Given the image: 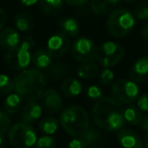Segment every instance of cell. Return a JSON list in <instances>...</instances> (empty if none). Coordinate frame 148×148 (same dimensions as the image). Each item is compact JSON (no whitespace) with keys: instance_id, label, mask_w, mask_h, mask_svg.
<instances>
[{"instance_id":"cell-28","label":"cell","mask_w":148,"mask_h":148,"mask_svg":"<svg viewBox=\"0 0 148 148\" xmlns=\"http://www.w3.org/2000/svg\"><path fill=\"white\" fill-rule=\"evenodd\" d=\"M134 15L140 21L148 19V0H140L134 7Z\"/></svg>"},{"instance_id":"cell-19","label":"cell","mask_w":148,"mask_h":148,"mask_svg":"<svg viewBox=\"0 0 148 148\" xmlns=\"http://www.w3.org/2000/svg\"><path fill=\"white\" fill-rule=\"evenodd\" d=\"M21 105H23V97L16 92H11L5 99L3 111L8 115H14L21 109Z\"/></svg>"},{"instance_id":"cell-9","label":"cell","mask_w":148,"mask_h":148,"mask_svg":"<svg viewBox=\"0 0 148 148\" xmlns=\"http://www.w3.org/2000/svg\"><path fill=\"white\" fill-rule=\"evenodd\" d=\"M71 55L77 62L86 63L93 62L97 58V48L95 42L88 38L81 37L76 39L70 47Z\"/></svg>"},{"instance_id":"cell-12","label":"cell","mask_w":148,"mask_h":148,"mask_svg":"<svg viewBox=\"0 0 148 148\" xmlns=\"http://www.w3.org/2000/svg\"><path fill=\"white\" fill-rule=\"evenodd\" d=\"M40 99H41L40 103L42 108L51 115L60 113L63 108V101L61 95L57 90L53 88L45 89Z\"/></svg>"},{"instance_id":"cell-25","label":"cell","mask_w":148,"mask_h":148,"mask_svg":"<svg viewBox=\"0 0 148 148\" xmlns=\"http://www.w3.org/2000/svg\"><path fill=\"white\" fill-rule=\"evenodd\" d=\"M14 23L19 32L32 31L35 27V21L33 16L27 12H19L14 16Z\"/></svg>"},{"instance_id":"cell-26","label":"cell","mask_w":148,"mask_h":148,"mask_svg":"<svg viewBox=\"0 0 148 148\" xmlns=\"http://www.w3.org/2000/svg\"><path fill=\"white\" fill-rule=\"evenodd\" d=\"M124 118L125 121L128 122L131 125H139L140 121L142 120V111L136 106H129L128 108H126L123 112Z\"/></svg>"},{"instance_id":"cell-29","label":"cell","mask_w":148,"mask_h":148,"mask_svg":"<svg viewBox=\"0 0 148 148\" xmlns=\"http://www.w3.org/2000/svg\"><path fill=\"white\" fill-rule=\"evenodd\" d=\"M57 140L52 135H44L37 140L33 148H56Z\"/></svg>"},{"instance_id":"cell-32","label":"cell","mask_w":148,"mask_h":148,"mask_svg":"<svg viewBox=\"0 0 148 148\" xmlns=\"http://www.w3.org/2000/svg\"><path fill=\"white\" fill-rule=\"evenodd\" d=\"M10 118L4 111H0V133H6L10 129Z\"/></svg>"},{"instance_id":"cell-10","label":"cell","mask_w":148,"mask_h":148,"mask_svg":"<svg viewBox=\"0 0 148 148\" xmlns=\"http://www.w3.org/2000/svg\"><path fill=\"white\" fill-rule=\"evenodd\" d=\"M71 47L68 36L63 33H56L49 38L47 42V52L54 59L63 57Z\"/></svg>"},{"instance_id":"cell-31","label":"cell","mask_w":148,"mask_h":148,"mask_svg":"<svg viewBox=\"0 0 148 148\" xmlns=\"http://www.w3.org/2000/svg\"><path fill=\"white\" fill-rule=\"evenodd\" d=\"M114 79H115V73L110 68H103L99 72V81L105 86L111 85L114 82Z\"/></svg>"},{"instance_id":"cell-5","label":"cell","mask_w":148,"mask_h":148,"mask_svg":"<svg viewBox=\"0 0 148 148\" xmlns=\"http://www.w3.org/2000/svg\"><path fill=\"white\" fill-rule=\"evenodd\" d=\"M8 132L9 142L14 148H33L38 140L35 129L27 122L14 124Z\"/></svg>"},{"instance_id":"cell-39","label":"cell","mask_w":148,"mask_h":148,"mask_svg":"<svg viewBox=\"0 0 148 148\" xmlns=\"http://www.w3.org/2000/svg\"><path fill=\"white\" fill-rule=\"evenodd\" d=\"M142 37H143V39L145 40V42L148 43V23L144 25L143 29H142Z\"/></svg>"},{"instance_id":"cell-24","label":"cell","mask_w":148,"mask_h":148,"mask_svg":"<svg viewBox=\"0 0 148 148\" xmlns=\"http://www.w3.org/2000/svg\"><path fill=\"white\" fill-rule=\"evenodd\" d=\"M99 73V66L93 62L82 63L76 70L77 76L81 79H91L95 78Z\"/></svg>"},{"instance_id":"cell-41","label":"cell","mask_w":148,"mask_h":148,"mask_svg":"<svg viewBox=\"0 0 148 148\" xmlns=\"http://www.w3.org/2000/svg\"><path fill=\"white\" fill-rule=\"evenodd\" d=\"M145 148H148V134L145 135Z\"/></svg>"},{"instance_id":"cell-11","label":"cell","mask_w":148,"mask_h":148,"mask_svg":"<svg viewBox=\"0 0 148 148\" xmlns=\"http://www.w3.org/2000/svg\"><path fill=\"white\" fill-rule=\"evenodd\" d=\"M103 142V137L101 132L95 128L89 130L80 137L74 138L68 144L69 148H99Z\"/></svg>"},{"instance_id":"cell-1","label":"cell","mask_w":148,"mask_h":148,"mask_svg":"<svg viewBox=\"0 0 148 148\" xmlns=\"http://www.w3.org/2000/svg\"><path fill=\"white\" fill-rule=\"evenodd\" d=\"M14 91L25 101H37L46 87V77L38 68H27L14 78Z\"/></svg>"},{"instance_id":"cell-8","label":"cell","mask_w":148,"mask_h":148,"mask_svg":"<svg viewBox=\"0 0 148 148\" xmlns=\"http://www.w3.org/2000/svg\"><path fill=\"white\" fill-rule=\"evenodd\" d=\"M124 48L118 43L112 41L105 42L97 49V59L99 64L103 68H111L117 65L124 57Z\"/></svg>"},{"instance_id":"cell-3","label":"cell","mask_w":148,"mask_h":148,"mask_svg":"<svg viewBox=\"0 0 148 148\" xmlns=\"http://www.w3.org/2000/svg\"><path fill=\"white\" fill-rule=\"evenodd\" d=\"M36 45V41L31 36H25L16 48L7 50L4 56L5 63L14 70L27 69L32 62L31 50Z\"/></svg>"},{"instance_id":"cell-40","label":"cell","mask_w":148,"mask_h":148,"mask_svg":"<svg viewBox=\"0 0 148 148\" xmlns=\"http://www.w3.org/2000/svg\"><path fill=\"white\" fill-rule=\"evenodd\" d=\"M6 146V138L4 133H0V148H5Z\"/></svg>"},{"instance_id":"cell-37","label":"cell","mask_w":148,"mask_h":148,"mask_svg":"<svg viewBox=\"0 0 148 148\" xmlns=\"http://www.w3.org/2000/svg\"><path fill=\"white\" fill-rule=\"evenodd\" d=\"M5 23H6V14L2 7H0V31L4 27Z\"/></svg>"},{"instance_id":"cell-4","label":"cell","mask_w":148,"mask_h":148,"mask_svg":"<svg viewBox=\"0 0 148 148\" xmlns=\"http://www.w3.org/2000/svg\"><path fill=\"white\" fill-rule=\"evenodd\" d=\"M135 27V17L129 10L120 8L113 11L107 21V29L114 38L127 36Z\"/></svg>"},{"instance_id":"cell-27","label":"cell","mask_w":148,"mask_h":148,"mask_svg":"<svg viewBox=\"0 0 148 148\" xmlns=\"http://www.w3.org/2000/svg\"><path fill=\"white\" fill-rule=\"evenodd\" d=\"M14 91V81L6 74H0V95H8Z\"/></svg>"},{"instance_id":"cell-23","label":"cell","mask_w":148,"mask_h":148,"mask_svg":"<svg viewBox=\"0 0 148 148\" xmlns=\"http://www.w3.org/2000/svg\"><path fill=\"white\" fill-rule=\"evenodd\" d=\"M60 126V122L58 119L52 116L44 117L39 123V129L45 135H54L58 131Z\"/></svg>"},{"instance_id":"cell-20","label":"cell","mask_w":148,"mask_h":148,"mask_svg":"<svg viewBox=\"0 0 148 148\" xmlns=\"http://www.w3.org/2000/svg\"><path fill=\"white\" fill-rule=\"evenodd\" d=\"M32 62L36 68L40 70H46L52 64V57L49 55L47 50L38 49L32 56Z\"/></svg>"},{"instance_id":"cell-34","label":"cell","mask_w":148,"mask_h":148,"mask_svg":"<svg viewBox=\"0 0 148 148\" xmlns=\"http://www.w3.org/2000/svg\"><path fill=\"white\" fill-rule=\"evenodd\" d=\"M137 107L142 112L148 113V92H145L138 97L137 99Z\"/></svg>"},{"instance_id":"cell-30","label":"cell","mask_w":148,"mask_h":148,"mask_svg":"<svg viewBox=\"0 0 148 148\" xmlns=\"http://www.w3.org/2000/svg\"><path fill=\"white\" fill-rule=\"evenodd\" d=\"M67 73V68L60 63L51 64L48 67V74L53 79H60Z\"/></svg>"},{"instance_id":"cell-6","label":"cell","mask_w":148,"mask_h":148,"mask_svg":"<svg viewBox=\"0 0 148 148\" xmlns=\"http://www.w3.org/2000/svg\"><path fill=\"white\" fill-rule=\"evenodd\" d=\"M124 111L121 103L111 97H101L93 105L91 111V117L95 124L105 129L108 120L118 112Z\"/></svg>"},{"instance_id":"cell-7","label":"cell","mask_w":148,"mask_h":148,"mask_svg":"<svg viewBox=\"0 0 148 148\" xmlns=\"http://www.w3.org/2000/svg\"><path fill=\"white\" fill-rule=\"evenodd\" d=\"M111 91L114 99L124 105L134 103L139 97V87L132 79H119L113 82Z\"/></svg>"},{"instance_id":"cell-35","label":"cell","mask_w":148,"mask_h":148,"mask_svg":"<svg viewBox=\"0 0 148 148\" xmlns=\"http://www.w3.org/2000/svg\"><path fill=\"white\" fill-rule=\"evenodd\" d=\"M139 127L145 134H148V116H143L139 123Z\"/></svg>"},{"instance_id":"cell-16","label":"cell","mask_w":148,"mask_h":148,"mask_svg":"<svg viewBox=\"0 0 148 148\" xmlns=\"http://www.w3.org/2000/svg\"><path fill=\"white\" fill-rule=\"evenodd\" d=\"M148 76V55L139 58L130 70V77L135 82H141Z\"/></svg>"},{"instance_id":"cell-2","label":"cell","mask_w":148,"mask_h":148,"mask_svg":"<svg viewBox=\"0 0 148 148\" xmlns=\"http://www.w3.org/2000/svg\"><path fill=\"white\" fill-rule=\"evenodd\" d=\"M60 125L72 137L77 138L84 135L90 128L89 116L80 106H69L61 112Z\"/></svg>"},{"instance_id":"cell-36","label":"cell","mask_w":148,"mask_h":148,"mask_svg":"<svg viewBox=\"0 0 148 148\" xmlns=\"http://www.w3.org/2000/svg\"><path fill=\"white\" fill-rule=\"evenodd\" d=\"M64 1L69 5H73V6H80V5H83L86 2H88L89 0H64Z\"/></svg>"},{"instance_id":"cell-15","label":"cell","mask_w":148,"mask_h":148,"mask_svg":"<svg viewBox=\"0 0 148 148\" xmlns=\"http://www.w3.org/2000/svg\"><path fill=\"white\" fill-rule=\"evenodd\" d=\"M21 38L16 29L6 27L0 31V47L7 50L16 48L19 45Z\"/></svg>"},{"instance_id":"cell-13","label":"cell","mask_w":148,"mask_h":148,"mask_svg":"<svg viewBox=\"0 0 148 148\" xmlns=\"http://www.w3.org/2000/svg\"><path fill=\"white\" fill-rule=\"evenodd\" d=\"M117 139L122 148H143V140L135 131L122 128L117 133Z\"/></svg>"},{"instance_id":"cell-42","label":"cell","mask_w":148,"mask_h":148,"mask_svg":"<svg viewBox=\"0 0 148 148\" xmlns=\"http://www.w3.org/2000/svg\"><path fill=\"white\" fill-rule=\"evenodd\" d=\"M124 1H126V2H128V3H135V2L140 1V0H124Z\"/></svg>"},{"instance_id":"cell-38","label":"cell","mask_w":148,"mask_h":148,"mask_svg":"<svg viewBox=\"0 0 148 148\" xmlns=\"http://www.w3.org/2000/svg\"><path fill=\"white\" fill-rule=\"evenodd\" d=\"M38 1H39V0H21V3L23 6L29 7V6L35 5L36 3H38Z\"/></svg>"},{"instance_id":"cell-22","label":"cell","mask_w":148,"mask_h":148,"mask_svg":"<svg viewBox=\"0 0 148 148\" xmlns=\"http://www.w3.org/2000/svg\"><path fill=\"white\" fill-rule=\"evenodd\" d=\"M63 1L64 0H40V8L43 13L54 16L61 11Z\"/></svg>"},{"instance_id":"cell-14","label":"cell","mask_w":148,"mask_h":148,"mask_svg":"<svg viewBox=\"0 0 148 148\" xmlns=\"http://www.w3.org/2000/svg\"><path fill=\"white\" fill-rule=\"evenodd\" d=\"M43 114V108L41 103L37 101H27L25 105L21 109V119L23 122L32 123L42 117Z\"/></svg>"},{"instance_id":"cell-18","label":"cell","mask_w":148,"mask_h":148,"mask_svg":"<svg viewBox=\"0 0 148 148\" xmlns=\"http://www.w3.org/2000/svg\"><path fill=\"white\" fill-rule=\"evenodd\" d=\"M120 0H91V9L97 15H106L113 11Z\"/></svg>"},{"instance_id":"cell-21","label":"cell","mask_w":148,"mask_h":148,"mask_svg":"<svg viewBox=\"0 0 148 148\" xmlns=\"http://www.w3.org/2000/svg\"><path fill=\"white\" fill-rule=\"evenodd\" d=\"M59 27L61 33L65 34L68 37H76L79 34V25L73 17H64L60 19Z\"/></svg>"},{"instance_id":"cell-33","label":"cell","mask_w":148,"mask_h":148,"mask_svg":"<svg viewBox=\"0 0 148 148\" xmlns=\"http://www.w3.org/2000/svg\"><path fill=\"white\" fill-rule=\"evenodd\" d=\"M86 95L88 97V99H93V101H97V99H99L101 97V90L97 85H89L87 87Z\"/></svg>"},{"instance_id":"cell-17","label":"cell","mask_w":148,"mask_h":148,"mask_svg":"<svg viewBox=\"0 0 148 148\" xmlns=\"http://www.w3.org/2000/svg\"><path fill=\"white\" fill-rule=\"evenodd\" d=\"M82 83L73 77H66L60 84V90L67 97H77L82 92Z\"/></svg>"}]
</instances>
